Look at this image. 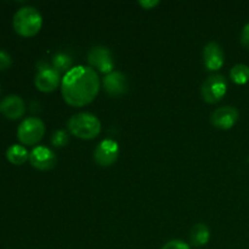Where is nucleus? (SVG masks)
Segmentation results:
<instances>
[{
	"label": "nucleus",
	"instance_id": "obj_1",
	"mask_svg": "<svg viewBox=\"0 0 249 249\" xmlns=\"http://www.w3.org/2000/svg\"><path fill=\"white\" fill-rule=\"evenodd\" d=\"M100 78L96 71L87 66H77L68 71L61 80V94L70 106L83 107L96 97Z\"/></svg>",
	"mask_w": 249,
	"mask_h": 249
},
{
	"label": "nucleus",
	"instance_id": "obj_2",
	"mask_svg": "<svg viewBox=\"0 0 249 249\" xmlns=\"http://www.w3.org/2000/svg\"><path fill=\"white\" fill-rule=\"evenodd\" d=\"M67 126L72 135L83 140H92L101 131L100 119L89 112H80L72 116L68 121Z\"/></svg>",
	"mask_w": 249,
	"mask_h": 249
},
{
	"label": "nucleus",
	"instance_id": "obj_3",
	"mask_svg": "<svg viewBox=\"0 0 249 249\" xmlns=\"http://www.w3.org/2000/svg\"><path fill=\"white\" fill-rule=\"evenodd\" d=\"M14 29L22 36H33L43 26V17L36 7L23 6L17 10L12 19Z\"/></svg>",
	"mask_w": 249,
	"mask_h": 249
},
{
	"label": "nucleus",
	"instance_id": "obj_4",
	"mask_svg": "<svg viewBox=\"0 0 249 249\" xmlns=\"http://www.w3.org/2000/svg\"><path fill=\"white\" fill-rule=\"evenodd\" d=\"M45 134V124L36 117H28L23 119L17 129V138L23 145H36L43 139Z\"/></svg>",
	"mask_w": 249,
	"mask_h": 249
},
{
	"label": "nucleus",
	"instance_id": "obj_5",
	"mask_svg": "<svg viewBox=\"0 0 249 249\" xmlns=\"http://www.w3.org/2000/svg\"><path fill=\"white\" fill-rule=\"evenodd\" d=\"M228 91V80L223 74H212L201 87V95L208 104H216Z\"/></svg>",
	"mask_w": 249,
	"mask_h": 249
},
{
	"label": "nucleus",
	"instance_id": "obj_6",
	"mask_svg": "<svg viewBox=\"0 0 249 249\" xmlns=\"http://www.w3.org/2000/svg\"><path fill=\"white\" fill-rule=\"evenodd\" d=\"M88 62L90 67L95 71H100L101 73L108 74L113 72L114 68V58L111 50L104 45L92 46L88 51Z\"/></svg>",
	"mask_w": 249,
	"mask_h": 249
},
{
	"label": "nucleus",
	"instance_id": "obj_7",
	"mask_svg": "<svg viewBox=\"0 0 249 249\" xmlns=\"http://www.w3.org/2000/svg\"><path fill=\"white\" fill-rule=\"evenodd\" d=\"M119 156V146L112 139L102 140L94 150V160L101 167H109L117 162Z\"/></svg>",
	"mask_w": 249,
	"mask_h": 249
},
{
	"label": "nucleus",
	"instance_id": "obj_8",
	"mask_svg": "<svg viewBox=\"0 0 249 249\" xmlns=\"http://www.w3.org/2000/svg\"><path fill=\"white\" fill-rule=\"evenodd\" d=\"M61 74L53 68V66L45 65L44 67L39 68L36 78H34V84L36 89L43 92H51L60 85Z\"/></svg>",
	"mask_w": 249,
	"mask_h": 249
},
{
	"label": "nucleus",
	"instance_id": "obj_9",
	"mask_svg": "<svg viewBox=\"0 0 249 249\" xmlns=\"http://www.w3.org/2000/svg\"><path fill=\"white\" fill-rule=\"evenodd\" d=\"M29 162L36 169L38 170H50L56 165L57 158L53 153V150H50L46 146H36L29 152Z\"/></svg>",
	"mask_w": 249,
	"mask_h": 249
},
{
	"label": "nucleus",
	"instance_id": "obj_10",
	"mask_svg": "<svg viewBox=\"0 0 249 249\" xmlns=\"http://www.w3.org/2000/svg\"><path fill=\"white\" fill-rule=\"evenodd\" d=\"M102 84H104L105 91L109 96L113 97L123 96L129 89L128 78L123 72H119V71H113V72L105 75Z\"/></svg>",
	"mask_w": 249,
	"mask_h": 249
},
{
	"label": "nucleus",
	"instance_id": "obj_11",
	"mask_svg": "<svg viewBox=\"0 0 249 249\" xmlns=\"http://www.w3.org/2000/svg\"><path fill=\"white\" fill-rule=\"evenodd\" d=\"M240 112L233 106H223L216 108L211 116V123L215 128L228 130L231 129L238 121Z\"/></svg>",
	"mask_w": 249,
	"mask_h": 249
},
{
	"label": "nucleus",
	"instance_id": "obj_12",
	"mask_svg": "<svg viewBox=\"0 0 249 249\" xmlns=\"http://www.w3.org/2000/svg\"><path fill=\"white\" fill-rule=\"evenodd\" d=\"M0 112L9 119H18L26 112V104L18 95H7L0 101Z\"/></svg>",
	"mask_w": 249,
	"mask_h": 249
},
{
	"label": "nucleus",
	"instance_id": "obj_13",
	"mask_svg": "<svg viewBox=\"0 0 249 249\" xmlns=\"http://www.w3.org/2000/svg\"><path fill=\"white\" fill-rule=\"evenodd\" d=\"M224 50L215 41H209L203 49L204 66L209 71H219L224 65Z\"/></svg>",
	"mask_w": 249,
	"mask_h": 249
},
{
	"label": "nucleus",
	"instance_id": "obj_14",
	"mask_svg": "<svg viewBox=\"0 0 249 249\" xmlns=\"http://www.w3.org/2000/svg\"><path fill=\"white\" fill-rule=\"evenodd\" d=\"M209 240H211V231L206 224L198 223L192 228L191 233H190V242L194 247L206 246Z\"/></svg>",
	"mask_w": 249,
	"mask_h": 249
},
{
	"label": "nucleus",
	"instance_id": "obj_15",
	"mask_svg": "<svg viewBox=\"0 0 249 249\" xmlns=\"http://www.w3.org/2000/svg\"><path fill=\"white\" fill-rule=\"evenodd\" d=\"M6 158L15 165H21L29 158V152L24 146L14 143L6 150Z\"/></svg>",
	"mask_w": 249,
	"mask_h": 249
},
{
	"label": "nucleus",
	"instance_id": "obj_16",
	"mask_svg": "<svg viewBox=\"0 0 249 249\" xmlns=\"http://www.w3.org/2000/svg\"><path fill=\"white\" fill-rule=\"evenodd\" d=\"M73 60L68 53H57L53 56V61H51V66L55 68L58 73H67L68 71L72 70Z\"/></svg>",
	"mask_w": 249,
	"mask_h": 249
},
{
	"label": "nucleus",
	"instance_id": "obj_17",
	"mask_svg": "<svg viewBox=\"0 0 249 249\" xmlns=\"http://www.w3.org/2000/svg\"><path fill=\"white\" fill-rule=\"evenodd\" d=\"M230 78L236 84L243 85L249 82V66L245 63H237L230 71Z\"/></svg>",
	"mask_w": 249,
	"mask_h": 249
},
{
	"label": "nucleus",
	"instance_id": "obj_18",
	"mask_svg": "<svg viewBox=\"0 0 249 249\" xmlns=\"http://www.w3.org/2000/svg\"><path fill=\"white\" fill-rule=\"evenodd\" d=\"M70 141V136L65 130H56L53 131V136H51V143L55 147H63Z\"/></svg>",
	"mask_w": 249,
	"mask_h": 249
},
{
	"label": "nucleus",
	"instance_id": "obj_19",
	"mask_svg": "<svg viewBox=\"0 0 249 249\" xmlns=\"http://www.w3.org/2000/svg\"><path fill=\"white\" fill-rule=\"evenodd\" d=\"M162 249H191L187 243H185L181 240H172L165 243Z\"/></svg>",
	"mask_w": 249,
	"mask_h": 249
},
{
	"label": "nucleus",
	"instance_id": "obj_20",
	"mask_svg": "<svg viewBox=\"0 0 249 249\" xmlns=\"http://www.w3.org/2000/svg\"><path fill=\"white\" fill-rule=\"evenodd\" d=\"M12 58L5 50H0V71L7 70L11 66Z\"/></svg>",
	"mask_w": 249,
	"mask_h": 249
},
{
	"label": "nucleus",
	"instance_id": "obj_21",
	"mask_svg": "<svg viewBox=\"0 0 249 249\" xmlns=\"http://www.w3.org/2000/svg\"><path fill=\"white\" fill-rule=\"evenodd\" d=\"M241 44L245 48L249 49V22L247 24H245L242 32H241Z\"/></svg>",
	"mask_w": 249,
	"mask_h": 249
},
{
	"label": "nucleus",
	"instance_id": "obj_22",
	"mask_svg": "<svg viewBox=\"0 0 249 249\" xmlns=\"http://www.w3.org/2000/svg\"><path fill=\"white\" fill-rule=\"evenodd\" d=\"M140 6H142L145 10H150L152 7H156L160 4V0H140L139 1Z\"/></svg>",
	"mask_w": 249,
	"mask_h": 249
}]
</instances>
